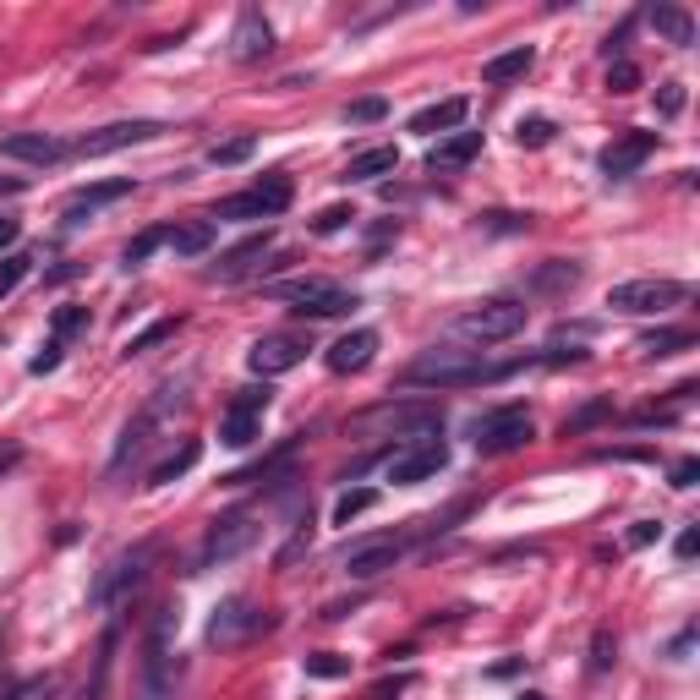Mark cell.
I'll return each instance as SVG.
<instances>
[{
  "instance_id": "18",
  "label": "cell",
  "mask_w": 700,
  "mask_h": 700,
  "mask_svg": "<svg viewBox=\"0 0 700 700\" xmlns=\"http://www.w3.org/2000/svg\"><path fill=\"white\" fill-rule=\"evenodd\" d=\"M372 356H378V334L372 329H351L345 340L329 345V372H361V367H372Z\"/></svg>"
},
{
  "instance_id": "51",
  "label": "cell",
  "mask_w": 700,
  "mask_h": 700,
  "mask_svg": "<svg viewBox=\"0 0 700 700\" xmlns=\"http://www.w3.org/2000/svg\"><path fill=\"white\" fill-rule=\"evenodd\" d=\"M695 476H700V460H695V455H684V460L673 466V487H678V493H689V487H695Z\"/></svg>"
},
{
  "instance_id": "23",
  "label": "cell",
  "mask_w": 700,
  "mask_h": 700,
  "mask_svg": "<svg viewBox=\"0 0 700 700\" xmlns=\"http://www.w3.org/2000/svg\"><path fill=\"white\" fill-rule=\"evenodd\" d=\"M531 66H536V50L531 44H514V50H504V55H493L482 66V82H520Z\"/></svg>"
},
{
  "instance_id": "7",
  "label": "cell",
  "mask_w": 700,
  "mask_h": 700,
  "mask_svg": "<svg viewBox=\"0 0 700 700\" xmlns=\"http://www.w3.org/2000/svg\"><path fill=\"white\" fill-rule=\"evenodd\" d=\"M268 629H273V613L252 608L246 597H230V602H219V608H214V619H208V640H214L219 651H230V646H246V640H257V635H268Z\"/></svg>"
},
{
  "instance_id": "34",
  "label": "cell",
  "mask_w": 700,
  "mask_h": 700,
  "mask_svg": "<svg viewBox=\"0 0 700 700\" xmlns=\"http://www.w3.org/2000/svg\"><path fill=\"white\" fill-rule=\"evenodd\" d=\"M552 137H558V126H552L547 115H525V120L514 126V143H520V149H547Z\"/></svg>"
},
{
  "instance_id": "40",
  "label": "cell",
  "mask_w": 700,
  "mask_h": 700,
  "mask_svg": "<svg viewBox=\"0 0 700 700\" xmlns=\"http://www.w3.org/2000/svg\"><path fill=\"white\" fill-rule=\"evenodd\" d=\"M55 695H61V678L55 673H39V678H23L7 700H55Z\"/></svg>"
},
{
  "instance_id": "32",
  "label": "cell",
  "mask_w": 700,
  "mask_h": 700,
  "mask_svg": "<svg viewBox=\"0 0 700 700\" xmlns=\"http://www.w3.org/2000/svg\"><path fill=\"white\" fill-rule=\"evenodd\" d=\"M165 241H170V230H143V236H131V241H126V252H120V263H126V268H143Z\"/></svg>"
},
{
  "instance_id": "38",
  "label": "cell",
  "mask_w": 700,
  "mask_h": 700,
  "mask_svg": "<svg viewBox=\"0 0 700 700\" xmlns=\"http://www.w3.org/2000/svg\"><path fill=\"white\" fill-rule=\"evenodd\" d=\"M28 268H34V257L28 252H12V257H0V302H7L23 279H28Z\"/></svg>"
},
{
  "instance_id": "33",
  "label": "cell",
  "mask_w": 700,
  "mask_h": 700,
  "mask_svg": "<svg viewBox=\"0 0 700 700\" xmlns=\"http://www.w3.org/2000/svg\"><path fill=\"white\" fill-rule=\"evenodd\" d=\"M214 219H268V208H263L257 192H236V198H219Z\"/></svg>"
},
{
  "instance_id": "14",
  "label": "cell",
  "mask_w": 700,
  "mask_h": 700,
  "mask_svg": "<svg viewBox=\"0 0 700 700\" xmlns=\"http://www.w3.org/2000/svg\"><path fill=\"white\" fill-rule=\"evenodd\" d=\"M399 552H405V542H399V536L356 542V547L345 552V575H351V581H378V575H389V570L399 564Z\"/></svg>"
},
{
  "instance_id": "48",
  "label": "cell",
  "mask_w": 700,
  "mask_h": 700,
  "mask_svg": "<svg viewBox=\"0 0 700 700\" xmlns=\"http://www.w3.org/2000/svg\"><path fill=\"white\" fill-rule=\"evenodd\" d=\"M383 115H389L383 99H356V104L345 110V120H361V126H367V120H383Z\"/></svg>"
},
{
  "instance_id": "43",
  "label": "cell",
  "mask_w": 700,
  "mask_h": 700,
  "mask_svg": "<svg viewBox=\"0 0 700 700\" xmlns=\"http://www.w3.org/2000/svg\"><path fill=\"white\" fill-rule=\"evenodd\" d=\"M640 88V66L635 61H613L608 66V93H635Z\"/></svg>"
},
{
  "instance_id": "4",
  "label": "cell",
  "mask_w": 700,
  "mask_h": 700,
  "mask_svg": "<svg viewBox=\"0 0 700 700\" xmlns=\"http://www.w3.org/2000/svg\"><path fill=\"white\" fill-rule=\"evenodd\" d=\"M149 570H154V542L131 547V552H120V558H110V564L99 570V581H93V602H99V608L131 602V591H143Z\"/></svg>"
},
{
  "instance_id": "39",
  "label": "cell",
  "mask_w": 700,
  "mask_h": 700,
  "mask_svg": "<svg viewBox=\"0 0 700 700\" xmlns=\"http://www.w3.org/2000/svg\"><path fill=\"white\" fill-rule=\"evenodd\" d=\"M351 673V657H340V651H313L307 657V678H345Z\"/></svg>"
},
{
  "instance_id": "50",
  "label": "cell",
  "mask_w": 700,
  "mask_h": 700,
  "mask_svg": "<svg viewBox=\"0 0 700 700\" xmlns=\"http://www.w3.org/2000/svg\"><path fill=\"white\" fill-rule=\"evenodd\" d=\"M657 536H662V525H657V520H635V525L624 531V547H651Z\"/></svg>"
},
{
  "instance_id": "54",
  "label": "cell",
  "mask_w": 700,
  "mask_h": 700,
  "mask_svg": "<svg viewBox=\"0 0 700 700\" xmlns=\"http://www.w3.org/2000/svg\"><path fill=\"white\" fill-rule=\"evenodd\" d=\"M23 236V219H12V214H0V246H12Z\"/></svg>"
},
{
  "instance_id": "10",
  "label": "cell",
  "mask_w": 700,
  "mask_h": 700,
  "mask_svg": "<svg viewBox=\"0 0 700 700\" xmlns=\"http://www.w3.org/2000/svg\"><path fill=\"white\" fill-rule=\"evenodd\" d=\"M165 126L160 120H115V126H99V131H82L72 154L82 160H104V154H120V149H137V143H154Z\"/></svg>"
},
{
  "instance_id": "24",
  "label": "cell",
  "mask_w": 700,
  "mask_h": 700,
  "mask_svg": "<svg viewBox=\"0 0 700 700\" xmlns=\"http://www.w3.org/2000/svg\"><path fill=\"white\" fill-rule=\"evenodd\" d=\"M198 460H203V444H198V438H181V444H176V449H170V455H165L154 471H149V487H165V482L187 476Z\"/></svg>"
},
{
  "instance_id": "46",
  "label": "cell",
  "mask_w": 700,
  "mask_h": 700,
  "mask_svg": "<svg viewBox=\"0 0 700 700\" xmlns=\"http://www.w3.org/2000/svg\"><path fill=\"white\" fill-rule=\"evenodd\" d=\"M678 110H684V82H662V88H657V115L673 120Z\"/></svg>"
},
{
  "instance_id": "30",
  "label": "cell",
  "mask_w": 700,
  "mask_h": 700,
  "mask_svg": "<svg viewBox=\"0 0 700 700\" xmlns=\"http://www.w3.org/2000/svg\"><path fill=\"white\" fill-rule=\"evenodd\" d=\"M581 285V263H547L531 273V291H575Z\"/></svg>"
},
{
  "instance_id": "8",
  "label": "cell",
  "mask_w": 700,
  "mask_h": 700,
  "mask_svg": "<svg viewBox=\"0 0 700 700\" xmlns=\"http://www.w3.org/2000/svg\"><path fill=\"white\" fill-rule=\"evenodd\" d=\"M444 466H449V444H444L438 433H428V438H410V444L389 460V482H394V487H416V482H433Z\"/></svg>"
},
{
  "instance_id": "17",
  "label": "cell",
  "mask_w": 700,
  "mask_h": 700,
  "mask_svg": "<svg viewBox=\"0 0 700 700\" xmlns=\"http://www.w3.org/2000/svg\"><path fill=\"white\" fill-rule=\"evenodd\" d=\"M268 50H273V28L263 23V12H241L236 34H230V55L236 61H263Z\"/></svg>"
},
{
  "instance_id": "45",
  "label": "cell",
  "mask_w": 700,
  "mask_h": 700,
  "mask_svg": "<svg viewBox=\"0 0 700 700\" xmlns=\"http://www.w3.org/2000/svg\"><path fill=\"white\" fill-rule=\"evenodd\" d=\"M613 662H619V640H613V629H597V635H591V667L608 673Z\"/></svg>"
},
{
  "instance_id": "58",
  "label": "cell",
  "mask_w": 700,
  "mask_h": 700,
  "mask_svg": "<svg viewBox=\"0 0 700 700\" xmlns=\"http://www.w3.org/2000/svg\"><path fill=\"white\" fill-rule=\"evenodd\" d=\"M520 700H542V695H520Z\"/></svg>"
},
{
  "instance_id": "19",
  "label": "cell",
  "mask_w": 700,
  "mask_h": 700,
  "mask_svg": "<svg viewBox=\"0 0 700 700\" xmlns=\"http://www.w3.org/2000/svg\"><path fill=\"white\" fill-rule=\"evenodd\" d=\"M120 198H131V181H126V176H115V181H93V187H77V192H72V203H66V225H77L82 214H93V208H104V203H120Z\"/></svg>"
},
{
  "instance_id": "1",
  "label": "cell",
  "mask_w": 700,
  "mask_h": 700,
  "mask_svg": "<svg viewBox=\"0 0 700 700\" xmlns=\"http://www.w3.org/2000/svg\"><path fill=\"white\" fill-rule=\"evenodd\" d=\"M514 367H487L476 351H455V345H433L405 367V383H428V389H471V383H493L509 378Z\"/></svg>"
},
{
  "instance_id": "31",
  "label": "cell",
  "mask_w": 700,
  "mask_h": 700,
  "mask_svg": "<svg viewBox=\"0 0 700 700\" xmlns=\"http://www.w3.org/2000/svg\"><path fill=\"white\" fill-rule=\"evenodd\" d=\"M689 345H695L689 329H651V334H640V351L646 356H673V351H689Z\"/></svg>"
},
{
  "instance_id": "9",
  "label": "cell",
  "mask_w": 700,
  "mask_h": 700,
  "mask_svg": "<svg viewBox=\"0 0 700 700\" xmlns=\"http://www.w3.org/2000/svg\"><path fill=\"white\" fill-rule=\"evenodd\" d=\"M689 291L678 285V279H629V285H613L608 291V307L613 313H635V318H646V313H667V307H678Z\"/></svg>"
},
{
  "instance_id": "37",
  "label": "cell",
  "mask_w": 700,
  "mask_h": 700,
  "mask_svg": "<svg viewBox=\"0 0 700 700\" xmlns=\"http://www.w3.org/2000/svg\"><path fill=\"white\" fill-rule=\"evenodd\" d=\"M252 149H257L252 131H246V137H230V143H214V149H208V165H246Z\"/></svg>"
},
{
  "instance_id": "49",
  "label": "cell",
  "mask_w": 700,
  "mask_h": 700,
  "mask_svg": "<svg viewBox=\"0 0 700 700\" xmlns=\"http://www.w3.org/2000/svg\"><path fill=\"white\" fill-rule=\"evenodd\" d=\"M61 351H66V345H61V340H50V345H44V351H39L34 361H28V372H34V378H44V372H55V367H61Z\"/></svg>"
},
{
  "instance_id": "44",
  "label": "cell",
  "mask_w": 700,
  "mask_h": 700,
  "mask_svg": "<svg viewBox=\"0 0 700 700\" xmlns=\"http://www.w3.org/2000/svg\"><path fill=\"white\" fill-rule=\"evenodd\" d=\"M356 219V208L351 203H334V208H323L318 219H313V236H334V230H345Z\"/></svg>"
},
{
  "instance_id": "26",
  "label": "cell",
  "mask_w": 700,
  "mask_h": 700,
  "mask_svg": "<svg viewBox=\"0 0 700 700\" xmlns=\"http://www.w3.org/2000/svg\"><path fill=\"white\" fill-rule=\"evenodd\" d=\"M214 236H219L214 219H192V225H176V230H170V246H176L181 257H203V252L214 246Z\"/></svg>"
},
{
  "instance_id": "22",
  "label": "cell",
  "mask_w": 700,
  "mask_h": 700,
  "mask_svg": "<svg viewBox=\"0 0 700 700\" xmlns=\"http://www.w3.org/2000/svg\"><path fill=\"white\" fill-rule=\"evenodd\" d=\"M394 170H399V149H389V143H383V149H361V154H351V165H345V176H340V181H345V187H351V181H383V176H394Z\"/></svg>"
},
{
  "instance_id": "5",
  "label": "cell",
  "mask_w": 700,
  "mask_h": 700,
  "mask_svg": "<svg viewBox=\"0 0 700 700\" xmlns=\"http://www.w3.org/2000/svg\"><path fill=\"white\" fill-rule=\"evenodd\" d=\"M520 329H525V307L509 302V296L482 302V307H471V313L455 318V334L471 340V345H504V340H514Z\"/></svg>"
},
{
  "instance_id": "42",
  "label": "cell",
  "mask_w": 700,
  "mask_h": 700,
  "mask_svg": "<svg viewBox=\"0 0 700 700\" xmlns=\"http://www.w3.org/2000/svg\"><path fill=\"white\" fill-rule=\"evenodd\" d=\"M50 329H55V340H72V334H82V329H88V307H55Z\"/></svg>"
},
{
  "instance_id": "2",
  "label": "cell",
  "mask_w": 700,
  "mask_h": 700,
  "mask_svg": "<svg viewBox=\"0 0 700 700\" xmlns=\"http://www.w3.org/2000/svg\"><path fill=\"white\" fill-rule=\"evenodd\" d=\"M438 428H444V410L428 405V399H410V405L389 399V405H372V410H361V416L345 422V433H394V438H428Z\"/></svg>"
},
{
  "instance_id": "56",
  "label": "cell",
  "mask_w": 700,
  "mask_h": 700,
  "mask_svg": "<svg viewBox=\"0 0 700 700\" xmlns=\"http://www.w3.org/2000/svg\"><path fill=\"white\" fill-rule=\"evenodd\" d=\"M23 187H28V181H23V176H0V198H17V192H23Z\"/></svg>"
},
{
  "instance_id": "12",
  "label": "cell",
  "mask_w": 700,
  "mask_h": 700,
  "mask_svg": "<svg viewBox=\"0 0 700 700\" xmlns=\"http://www.w3.org/2000/svg\"><path fill=\"white\" fill-rule=\"evenodd\" d=\"M307 361V340H296V334H263L252 351H246V367L268 383V378H279V372H291V367H302Z\"/></svg>"
},
{
  "instance_id": "27",
  "label": "cell",
  "mask_w": 700,
  "mask_h": 700,
  "mask_svg": "<svg viewBox=\"0 0 700 700\" xmlns=\"http://www.w3.org/2000/svg\"><path fill=\"white\" fill-rule=\"evenodd\" d=\"M115 640H120V635L110 629V635H104V646H99V662H93V678L82 684V695H77V700H104V695H110V673H115Z\"/></svg>"
},
{
  "instance_id": "41",
  "label": "cell",
  "mask_w": 700,
  "mask_h": 700,
  "mask_svg": "<svg viewBox=\"0 0 700 700\" xmlns=\"http://www.w3.org/2000/svg\"><path fill=\"white\" fill-rule=\"evenodd\" d=\"M170 334H176V318H160V323H149L143 334H131V340H126V356H143V351H154V345H160V340H170Z\"/></svg>"
},
{
  "instance_id": "28",
  "label": "cell",
  "mask_w": 700,
  "mask_h": 700,
  "mask_svg": "<svg viewBox=\"0 0 700 700\" xmlns=\"http://www.w3.org/2000/svg\"><path fill=\"white\" fill-rule=\"evenodd\" d=\"M651 28H657L667 44H695V23H689V12H678V7H657V12H651Z\"/></svg>"
},
{
  "instance_id": "16",
  "label": "cell",
  "mask_w": 700,
  "mask_h": 700,
  "mask_svg": "<svg viewBox=\"0 0 700 700\" xmlns=\"http://www.w3.org/2000/svg\"><path fill=\"white\" fill-rule=\"evenodd\" d=\"M0 154H7V160H28V165H55L72 149L61 143V137H50V131H12L7 143H0Z\"/></svg>"
},
{
  "instance_id": "57",
  "label": "cell",
  "mask_w": 700,
  "mask_h": 700,
  "mask_svg": "<svg viewBox=\"0 0 700 700\" xmlns=\"http://www.w3.org/2000/svg\"><path fill=\"white\" fill-rule=\"evenodd\" d=\"M689 646H695V629H684V635H678V640H673V651H667V657H684V651H689Z\"/></svg>"
},
{
  "instance_id": "35",
  "label": "cell",
  "mask_w": 700,
  "mask_h": 700,
  "mask_svg": "<svg viewBox=\"0 0 700 700\" xmlns=\"http://www.w3.org/2000/svg\"><path fill=\"white\" fill-rule=\"evenodd\" d=\"M252 192L263 198V208H268V214H285V208H291V198H296L291 176H268V181H257Z\"/></svg>"
},
{
  "instance_id": "11",
  "label": "cell",
  "mask_w": 700,
  "mask_h": 700,
  "mask_svg": "<svg viewBox=\"0 0 700 700\" xmlns=\"http://www.w3.org/2000/svg\"><path fill=\"white\" fill-rule=\"evenodd\" d=\"M257 520L252 514H225L214 520V531L203 536V552H198V570H214V564H230V558H241L252 542H257Z\"/></svg>"
},
{
  "instance_id": "52",
  "label": "cell",
  "mask_w": 700,
  "mask_h": 700,
  "mask_svg": "<svg viewBox=\"0 0 700 700\" xmlns=\"http://www.w3.org/2000/svg\"><path fill=\"white\" fill-rule=\"evenodd\" d=\"M673 552H678V564H689V558L700 552V531L689 525V531H678V542H673Z\"/></svg>"
},
{
  "instance_id": "20",
  "label": "cell",
  "mask_w": 700,
  "mask_h": 700,
  "mask_svg": "<svg viewBox=\"0 0 700 700\" xmlns=\"http://www.w3.org/2000/svg\"><path fill=\"white\" fill-rule=\"evenodd\" d=\"M466 110H471V99H466V93L438 99V104H428V110H416V115H410V131H422V137H433V131H455V126L466 120Z\"/></svg>"
},
{
  "instance_id": "53",
  "label": "cell",
  "mask_w": 700,
  "mask_h": 700,
  "mask_svg": "<svg viewBox=\"0 0 700 700\" xmlns=\"http://www.w3.org/2000/svg\"><path fill=\"white\" fill-rule=\"evenodd\" d=\"M82 268H88V263H61V268H50V273H44V285H66V279H77Z\"/></svg>"
},
{
  "instance_id": "15",
  "label": "cell",
  "mask_w": 700,
  "mask_h": 700,
  "mask_svg": "<svg viewBox=\"0 0 700 700\" xmlns=\"http://www.w3.org/2000/svg\"><path fill=\"white\" fill-rule=\"evenodd\" d=\"M176 678H181V667L170 662V646L165 640H149L143 678H137V700H176Z\"/></svg>"
},
{
  "instance_id": "47",
  "label": "cell",
  "mask_w": 700,
  "mask_h": 700,
  "mask_svg": "<svg viewBox=\"0 0 700 700\" xmlns=\"http://www.w3.org/2000/svg\"><path fill=\"white\" fill-rule=\"evenodd\" d=\"M482 225L498 230V236H520V230H531V214H487Z\"/></svg>"
},
{
  "instance_id": "3",
  "label": "cell",
  "mask_w": 700,
  "mask_h": 700,
  "mask_svg": "<svg viewBox=\"0 0 700 700\" xmlns=\"http://www.w3.org/2000/svg\"><path fill=\"white\" fill-rule=\"evenodd\" d=\"M268 296L273 302H291L302 318H345V313H356L361 302L351 296V291H340L334 279H279V285H268Z\"/></svg>"
},
{
  "instance_id": "13",
  "label": "cell",
  "mask_w": 700,
  "mask_h": 700,
  "mask_svg": "<svg viewBox=\"0 0 700 700\" xmlns=\"http://www.w3.org/2000/svg\"><path fill=\"white\" fill-rule=\"evenodd\" d=\"M651 154H657V131H635V126H624V131L613 137V143L602 149V176L624 181V176H635Z\"/></svg>"
},
{
  "instance_id": "55",
  "label": "cell",
  "mask_w": 700,
  "mask_h": 700,
  "mask_svg": "<svg viewBox=\"0 0 700 700\" xmlns=\"http://www.w3.org/2000/svg\"><path fill=\"white\" fill-rule=\"evenodd\" d=\"M17 460H23V444H0V476H7Z\"/></svg>"
},
{
  "instance_id": "29",
  "label": "cell",
  "mask_w": 700,
  "mask_h": 700,
  "mask_svg": "<svg viewBox=\"0 0 700 700\" xmlns=\"http://www.w3.org/2000/svg\"><path fill=\"white\" fill-rule=\"evenodd\" d=\"M268 241H273V236L263 230V236H252V241H241V246H230V252H225V263H219V273H225V279H236V273H246V268H252V263H257V257L268 252Z\"/></svg>"
},
{
  "instance_id": "6",
  "label": "cell",
  "mask_w": 700,
  "mask_h": 700,
  "mask_svg": "<svg viewBox=\"0 0 700 700\" xmlns=\"http://www.w3.org/2000/svg\"><path fill=\"white\" fill-rule=\"evenodd\" d=\"M471 438H476L482 455H514V449L531 444V416H525V405L487 410V416H476V422H471Z\"/></svg>"
},
{
  "instance_id": "25",
  "label": "cell",
  "mask_w": 700,
  "mask_h": 700,
  "mask_svg": "<svg viewBox=\"0 0 700 700\" xmlns=\"http://www.w3.org/2000/svg\"><path fill=\"white\" fill-rule=\"evenodd\" d=\"M257 428H263V416L257 410H225V422H219V444H230V449H246V444H257Z\"/></svg>"
},
{
  "instance_id": "21",
  "label": "cell",
  "mask_w": 700,
  "mask_h": 700,
  "mask_svg": "<svg viewBox=\"0 0 700 700\" xmlns=\"http://www.w3.org/2000/svg\"><path fill=\"white\" fill-rule=\"evenodd\" d=\"M482 154V131H449L444 143L428 154V170H460Z\"/></svg>"
},
{
  "instance_id": "36",
  "label": "cell",
  "mask_w": 700,
  "mask_h": 700,
  "mask_svg": "<svg viewBox=\"0 0 700 700\" xmlns=\"http://www.w3.org/2000/svg\"><path fill=\"white\" fill-rule=\"evenodd\" d=\"M372 504H378V493H372V487H351V493H340V498H334V525H351V520H356V514H367Z\"/></svg>"
}]
</instances>
